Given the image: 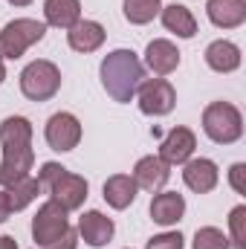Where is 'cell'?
Listing matches in <instances>:
<instances>
[{
	"instance_id": "obj_24",
	"label": "cell",
	"mask_w": 246,
	"mask_h": 249,
	"mask_svg": "<svg viewBox=\"0 0 246 249\" xmlns=\"http://www.w3.org/2000/svg\"><path fill=\"white\" fill-rule=\"evenodd\" d=\"M194 249H229V238L217 226H203L194 235Z\"/></svg>"
},
{
	"instance_id": "obj_14",
	"label": "cell",
	"mask_w": 246,
	"mask_h": 249,
	"mask_svg": "<svg viewBox=\"0 0 246 249\" xmlns=\"http://www.w3.org/2000/svg\"><path fill=\"white\" fill-rule=\"evenodd\" d=\"M105 26L102 23H96V20H78L75 26H70L67 29V44H70V50H75V53H96L102 44H105Z\"/></svg>"
},
{
	"instance_id": "obj_5",
	"label": "cell",
	"mask_w": 246,
	"mask_h": 249,
	"mask_svg": "<svg viewBox=\"0 0 246 249\" xmlns=\"http://www.w3.org/2000/svg\"><path fill=\"white\" fill-rule=\"evenodd\" d=\"M47 35V23L41 20H32V18H15L9 20L3 29H0V58L6 61H15L20 58L32 44L44 41Z\"/></svg>"
},
{
	"instance_id": "obj_18",
	"label": "cell",
	"mask_w": 246,
	"mask_h": 249,
	"mask_svg": "<svg viewBox=\"0 0 246 249\" xmlns=\"http://www.w3.org/2000/svg\"><path fill=\"white\" fill-rule=\"evenodd\" d=\"M206 64L214 70V72H235L241 67V50L238 44L232 41H211L206 47Z\"/></svg>"
},
{
	"instance_id": "obj_2",
	"label": "cell",
	"mask_w": 246,
	"mask_h": 249,
	"mask_svg": "<svg viewBox=\"0 0 246 249\" xmlns=\"http://www.w3.org/2000/svg\"><path fill=\"white\" fill-rule=\"evenodd\" d=\"M99 75H102V87L107 90V96L119 105H127L136 96L139 84L145 81V67L133 50H113L105 55Z\"/></svg>"
},
{
	"instance_id": "obj_23",
	"label": "cell",
	"mask_w": 246,
	"mask_h": 249,
	"mask_svg": "<svg viewBox=\"0 0 246 249\" xmlns=\"http://www.w3.org/2000/svg\"><path fill=\"white\" fill-rule=\"evenodd\" d=\"M124 18L136 26L151 23L159 12H162V0H124Z\"/></svg>"
},
{
	"instance_id": "obj_22",
	"label": "cell",
	"mask_w": 246,
	"mask_h": 249,
	"mask_svg": "<svg viewBox=\"0 0 246 249\" xmlns=\"http://www.w3.org/2000/svg\"><path fill=\"white\" fill-rule=\"evenodd\" d=\"M38 194H41V180L23 177L20 183L9 186V191H6V200H9V209H12V212H20V209H26V206H29Z\"/></svg>"
},
{
	"instance_id": "obj_11",
	"label": "cell",
	"mask_w": 246,
	"mask_h": 249,
	"mask_svg": "<svg viewBox=\"0 0 246 249\" xmlns=\"http://www.w3.org/2000/svg\"><path fill=\"white\" fill-rule=\"evenodd\" d=\"M113 232H116L113 220H110L107 214L96 212V209H93V212H84V214H81V220H78V235L84 238V244H87V247H93V249L110 244Z\"/></svg>"
},
{
	"instance_id": "obj_31",
	"label": "cell",
	"mask_w": 246,
	"mask_h": 249,
	"mask_svg": "<svg viewBox=\"0 0 246 249\" xmlns=\"http://www.w3.org/2000/svg\"><path fill=\"white\" fill-rule=\"evenodd\" d=\"M9 3H12V6H29L32 0H9Z\"/></svg>"
},
{
	"instance_id": "obj_28",
	"label": "cell",
	"mask_w": 246,
	"mask_h": 249,
	"mask_svg": "<svg viewBox=\"0 0 246 249\" xmlns=\"http://www.w3.org/2000/svg\"><path fill=\"white\" fill-rule=\"evenodd\" d=\"M75 247H78V232L75 229H67L50 249H75Z\"/></svg>"
},
{
	"instance_id": "obj_29",
	"label": "cell",
	"mask_w": 246,
	"mask_h": 249,
	"mask_svg": "<svg viewBox=\"0 0 246 249\" xmlns=\"http://www.w3.org/2000/svg\"><path fill=\"white\" fill-rule=\"evenodd\" d=\"M9 214H12V209H9V200H6V191H0V226L9 220Z\"/></svg>"
},
{
	"instance_id": "obj_6",
	"label": "cell",
	"mask_w": 246,
	"mask_h": 249,
	"mask_svg": "<svg viewBox=\"0 0 246 249\" xmlns=\"http://www.w3.org/2000/svg\"><path fill=\"white\" fill-rule=\"evenodd\" d=\"M61 90V70L53 61H38L26 64L20 72V93L29 102H50L55 93Z\"/></svg>"
},
{
	"instance_id": "obj_8",
	"label": "cell",
	"mask_w": 246,
	"mask_h": 249,
	"mask_svg": "<svg viewBox=\"0 0 246 249\" xmlns=\"http://www.w3.org/2000/svg\"><path fill=\"white\" fill-rule=\"evenodd\" d=\"M136 99L145 116H168L177 105V93L165 78H145L136 90Z\"/></svg>"
},
{
	"instance_id": "obj_25",
	"label": "cell",
	"mask_w": 246,
	"mask_h": 249,
	"mask_svg": "<svg viewBox=\"0 0 246 249\" xmlns=\"http://www.w3.org/2000/svg\"><path fill=\"white\" fill-rule=\"evenodd\" d=\"M229 247L235 249H246V206H235L229 214Z\"/></svg>"
},
{
	"instance_id": "obj_3",
	"label": "cell",
	"mask_w": 246,
	"mask_h": 249,
	"mask_svg": "<svg viewBox=\"0 0 246 249\" xmlns=\"http://www.w3.org/2000/svg\"><path fill=\"white\" fill-rule=\"evenodd\" d=\"M38 180H41V188L50 191V200H55V203L64 206L67 212L81 209L84 200H87V191H90V186H87L84 177L67 171L58 162H44L41 171H38Z\"/></svg>"
},
{
	"instance_id": "obj_27",
	"label": "cell",
	"mask_w": 246,
	"mask_h": 249,
	"mask_svg": "<svg viewBox=\"0 0 246 249\" xmlns=\"http://www.w3.org/2000/svg\"><path fill=\"white\" fill-rule=\"evenodd\" d=\"M246 165L244 162H235L232 165V171H229V183H232V188L238 191V194H246Z\"/></svg>"
},
{
	"instance_id": "obj_16",
	"label": "cell",
	"mask_w": 246,
	"mask_h": 249,
	"mask_svg": "<svg viewBox=\"0 0 246 249\" xmlns=\"http://www.w3.org/2000/svg\"><path fill=\"white\" fill-rule=\"evenodd\" d=\"M185 214V197L177 191H162L151 200V220L159 226H174Z\"/></svg>"
},
{
	"instance_id": "obj_17",
	"label": "cell",
	"mask_w": 246,
	"mask_h": 249,
	"mask_svg": "<svg viewBox=\"0 0 246 249\" xmlns=\"http://www.w3.org/2000/svg\"><path fill=\"white\" fill-rule=\"evenodd\" d=\"M145 64L151 67L154 75H168V72H174V70L180 67V50H177L171 41L157 38V41H151L148 50H145Z\"/></svg>"
},
{
	"instance_id": "obj_26",
	"label": "cell",
	"mask_w": 246,
	"mask_h": 249,
	"mask_svg": "<svg viewBox=\"0 0 246 249\" xmlns=\"http://www.w3.org/2000/svg\"><path fill=\"white\" fill-rule=\"evenodd\" d=\"M145 249H183V235L180 232H162V235H154Z\"/></svg>"
},
{
	"instance_id": "obj_12",
	"label": "cell",
	"mask_w": 246,
	"mask_h": 249,
	"mask_svg": "<svg viewBox=\"0 0 246 249\" xmlns=\"http://www.w3.org/2000/svg\"><path fill=\"white\" fill-rule=\"evenodd\" d=\"M217 180H220V171H217V165L211 162V160H206V157H200V160H188L183 165V183L194 194H209L211 188L217 186Z\"/></svg>"
},
{
	"instance_id": "obj_20",
	"label": "cell",
	"mask_w": 246,
	"mask_h": 249,
	"mask_svg": "<svg viewBox=\"0 0 246 249\" xmlns=\"http://www.w3.org/2000/svg\"><path fill=\"white\" fill-rule=\"evenodd\" d=\"M162 26L168 32H174L177 38H185V41L197 35V20H194L191 9L183 6V3H171V6L162 9Z\"/></svg>"
},
{
	"instance_id": "obj_10",
	"label": "cell",
	"mask_w": 246,
	"mask_h": 249,
	"mask_svg": "<svg viewBox=\"0 0 246 249\" xmlns=\"http://www.w3.org/2000/svg\"><path fill=\"white\" fill-rule=\"evenodd\" d=\"M194 148H197V139L188 127H171L159 145V160L165 165H185L191 160Z\"/></svg>"
},
{
	"instance_id": "obj_19",
	"label": "cell",
	"mask_w": 246,
	"mask_h": 249,
	"mask_svg": "<svg viewBox=\"0 0 246 249\" xmlns=\"http://www.w3.org/2000/svg\"><path fill=\"white\" fill-rule=\"evenodd\" d=\"M105 200H107V206L110 209H116V212H122L127 209L133 200H136V183H133V177H127V174H113V177H107V183H105Z\"/></svg>"
},
{
	"instance_id": "obj_9",
	"label": "cell",
	"mask_w": 246,
	"mask_h": 249,
	"mask_svg": "<svg viewBox=\"0 0 246 249\" xmlns=\"http://www.w3.org/2000/svg\"><path fill=\"white\" fill-rule=\"evenodd\" d=\"M44 136H47V145L53 151H72L78 142H81V122L72 116V113H55L50 116V122L44 127Z\"/></svg>"
},
{
	"instance_id": "obj_21",
	"label": "cell",
	"mask_w": 246,
	"mask_h": 249,
	"mask_svg": "<svg viewBox=\"0 0 246 249\" xmlns=\"http://www.w3.org/2000/svg\"><path fill=\"white\" fill-rule=\"evenodd\" d=\"M44 18L55 29H70L81 20V3L78 0H47L44 3Z\"/></svg>"
},
{
	"instance_id": "obj_30",
	"label": "cell",
	"mask_w": 246,
	"mask_h": 249,
	"mask_svg": "<svg viewBox=\"0 0 246 249\" xmlns=\"http://www.w3.org/2000/svg\"><path fill=\"white\" fill-rule=\"evenodd\" d=\"M0 249H18V241L9 235H0Z\"/></svg>"
},
{
	"instance_id": "obj_4",
	"label": "cell",
	"mask_w": 246,
	"mask_h": 249,
	"mask_svg": "<svg viewBox=\"0 0 246 249\" xmlns=\"http://www.w3.org/2000/svg\"><path fill=\"white\" fill-rule=\"evenodd\" d=\"M203 130L217 145H232L244 136V116L229 102H211L203 110Z\"/></svg>"
},
{
	"instance_id": "obj_32",
	"label": "cell",
	"mask_w": 246,
	"mask_h": 249,
	"mask_svg": "<svg viewBox=\"0 0 246 249\" xmlns=\"http://www.w3.org/2000/svg\"><path fill=\"white\" fill-rule=\"evenodd\" d=\"M3 78H6V64H3V58H0V84H3Z\"/></svg>"
},
{
	"instance_id": "obj_13",
	"label": "cell",
	"mask_w": 246,
	"mask_h": 249,
	"mask_svg": "<svg viewBox=\"0 0 246 249\" xmlns=\"http://www.w3.org/2000/svg\"><path fill=\"white\" fill-rule=\"evenodd\" d=\"M171 177V165H165L159 157H142L136 165H133V183L136 188H145V191H159V188L168 183Z\"/></svg>"
},
{
	"instance_id": "obj_15",
	"label": "cell",
	"mask_w": 246,
	"mask_h": 249,
	"mask_svg": "<svg viewBox=\"0 0 246 249\" xmlns=\"http://www.w3.org/2000/svg\"><path fill=\"white\" fill-rule=\"evenodd\" d=\"M206 15L217 29H238L246 20V0H209Z\"/></svg>"
},
{
	"instance_id": "obj_1",
	"label": "cell",
	"mask_w": 246,
	"mask_h": 249,
	"mask_svg": "<svg viewBox=\"0 0 246 249\" xmlns=\"http://www.w3.org/2000/svg\"><path fill=\"white\" fill-rule=\"evenodd\" d=\"M0 145H3V162H0V186H15L23 177H29L35 165L32 151V124L23 116H9L0 122Z\"/></svg>"
},
{
	"instance_id": "obj_7",
	"label": "cell",
	"mask_w": 246,
	"mask_h": 249,
	"mask_svg": "<svg viewBox=\"0 0 246 249\" xmlns=\"http://www.w3.org/2000/svg\"><path fill=\"white\" fill-rule=\"evenodd\" d=\"M67 229H70V223H67V209L58 206L55 200H47V203L38 209V214L32 217V241H35L38 247L50 249Z\"/></svg>"
}]
</instances>
